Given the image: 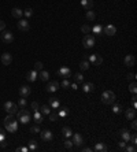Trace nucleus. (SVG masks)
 <instances>
[{"label":"nucleus","instance_id":"f8f14e48","mask_svg":"<svg viewBox=\"0 0 137 152\" xmlns=\"http://www.w3.org/2000/svg\"><path fill=\"white\" fill-rule=\"evenodd\" d=\"M0 60H1V63H3L4 66H10L11 62H12V55H11V53H8V52H4L3 55H1Z\"/></svg>","mask_w":137,"mask_h":152},{"label":"nucleus","instance_id":"473e14b6","mask_svg":"<svg viewBox=\"0 0 137 152\" xmlns=\"http://www.w3.org/2000/svg\"><path fill=\"white\" fill-rule=\"evenodd\" d=\"M18 107H19V108H26V107H27L26 97H21V99L18 100Z\"/></svg>","mask_w":137,"mask_h":152},{"label":"nucleus","instance_id":"c85d7f7f","mask_svg":"<svg viewBox=\"0 0 137 152\" xmlns=\"http://www.w3.org/2000/svg\"><path fill=\"white\" fill-rule=\"evenodd\" d=\"M37 77L41 79V81H48V79H49V73L45 71V70H41V71H38V75H37Z\"/></svg>","mask_w":137,"mask_h":152},{"label":"nucleus","instance_id":"72a5a7b5","mask_svg":"<svg viewBox=\"0 0 137 152\" xmlns=\"http://www.w3.org/2000/svg\"><path fill=\"white\" fill-rule=\"evenodd\" d=\"M92 31H93L95 34H97V36H99V34H101V33H103V26H101V25H95V26L92 27Z\"/></svg>","mask_w":137,"mask_h":152},{"label":"nucleus","instance_id":"de8ad7c7","mask_svg":"<svg viewBox=\"0 0 137 152\" xmlns=\"http://www.w3.org/2000/svg\"><path fill=\"white\" fill-rule=\"evenodd\" d=\"M38 131H40V127H38V125H34V126H32V127H30V133H33V134H36V133H38Z\"/></svg>","mask_w":137,"mask_h":152},{"label":"nucleus","instance_id":"dca6fc26","mask_svg":"<svg viewBox=\"0 0 137 152\" xmlns=\"http://www.w3.org/2000/svg\"><path fill=\"white\" fill-rule=\"evenodd\" d=\"M125 116H126L127 121H133V119H136V108H127L125 111Z\"/></svg>","mask_w":137,"mask_h":152},{"label":"nucleus","instance_id":"a878e982","mask_svg":"<svg viewBox=\"0 0 137 152\" xmlns=\"http://www.w3.org/2000/svg\"><path fill=\"white\" fill-rule=\"evenodd\" d=\"M27 148H29V151H32V152L37 151L38 149V142L36 140H30V141L27 142Z\"/></svg>","mask_w":137,"mask_h":152},{"label":"nucleus","instance_id":"1a4fd4ad","mask_svg":"<svg viewBox=\"0 0 137 152\" xmlns=\"http://www.w3.org/2000/svg\"><path fill=\"white\" fill-rule=\"evenodd\" d=\"M40 136H41V140H42V141H45V142L52 141V138H53L52 131L48 130V129H45V130H42V131L40 130Z\"/></svg>","mask_w":137,"mask_h":152},{"label":"nucleus","instance_id":"f3484780","mask_svg":"<svg viewBox=\"0 0 137 152\" xmlns=\"http://www.w3.org/2000/svg\"><path fill=\"white\" fill-rule=\"evenodd\" d=\"M30 93H32V89H30L27 85H22L21 88H19V94H21V97H27Z\"/></svg>","mask_w":137,"mask_h":152},{"label":"nucleus","instance_id":"4be33fe9","mask_svg":"<svg viewBox=\"0 0 137 152\" xmlns=\"http://www.w3.org/2000/svg\"><path fill=\"white\" fill-rule=\"evenodd\" d=\"M96 89L95 84H92V82H85L84 85H82V90H84L85 93H90V92H93V90Z\"/></svg>","mask_w":137,"mask_h":152},{"label":"nucleus","instance_id":"8fccbe9b","mask_svg":"<svg viewBox=\"0 0 137 152\" xmlns=\"http://www.w3.org/2000/svg\"><path fill=\"white\" fill-rule=\"evenodd\" d=\"M130 142H132V144H134V145L137 144V136H136V133L130 134Z\"/></svg>","mask_w":137,"mask_h":152},{"label":"nucleus","instance_id":"6ab92c4d","mask_svg":"<svg viewBox=\"0 0 137 152\" xmlns=\"http://www.w3.org/2000/svg\"><path fill=\"white\" fill-rule=\"evenodd\" d=\"M103 31H104L105 34H107V36H114V34H115L116 33V27L114 26V25H107V26L104 27V29H103Z\"/></svg>","mask_w":137,"mask_h":152},{"label":"nucleus","instance_id":"cd10ccee","mask_svg":"<svg viewBox=\"0 0 137 152\" xmlns=\"http://www.w3.org/2000/svg\"><path fill=\"white\" fill-rule=\"evenodd\" d=\"M0 147L5 148L7 147V141H5V131L0 129Z\"/></svg>","mask_w":137,"mask_h":152},{"label":"nucleus","instance_id":"7c9ffc66","mask_svg":"<svg viewBox=\"0 0 137 152\" xmlns=\"http://www.w3.org/2000/svg\"><path fill=\"white\" fill-rule=\"evenodd\" d=\"M38 110H41V114H42V115H48V114L51 112V107H49L48 104H44V105H41Z\"/></svg>","mask_w":137,"mask_h":152},{"label":"nucleus","instance_id":"09e8293b","mask_svg":"<svg viewBox=\"0 0 137 152\" xmlns=\"http://www.w3.org/2000/svg\"><path fill=\"white\" fill-rule=\"evenodd\" d=\"M30 107H32L33 111H38V108H40V105H38V103H37V101H33L32 104H30Z\"/></svg>","mask_w":137,"mask_h":152},{"label":"nucleus","instance_id":"9d476101","mask_svg":"<svg viewBox=\"0 0 137 152\" xmlns=\"http://www.w3.org/2000/svg\"><path fill=\"white\" fill-rule=\"evenodd\" d=\"M89 63H93L95 66H100L101 63H103L101 55H99V53H92L89 56Z\"/></svg>","mask_w":137,"mask_h":152},{"label":"nucleus","instance_id":"e433bc0d","mask_svg":"<svg viewBox=\"0 0 137 152\" xmlns=\"http://www.w3.org/2000/svg\"><path fill=\"white\" fill-rule=\"evenodd\" d=\"M48 118H49V121L51 122H56L58 121V118H59V115L56 114V112H49V114H48Z\"/></svg>","mask_w":137,"mask_h":152},{"label":"nucleus","instance_id":"6e6d98bb","mask_svg":"<svg viewBox=\"0 0 137 152\" xmlns=\"http://www.w3.org/2000/svg\"><path fill=\"white\" fill-rule=\"evenodd\" d=\"M93 149L92 148H88V147H85V148H82V152H92Z\"/></svg>","mask_w":137,"mask_h":152},{"label":"nucleus","instance_id":"c03bdc74","mask_svg":"<svg viewBox=\"0 0 137 152\" xmlns=\"http://www.w3.org/2000/svg\"><path fill=\"white\" fill-rule=\"evenodd\" d=\"M42 67H44V64H42L41 62H36V63H34V70H36V71H41Z\"/></svg>","mask_w":137,"mask_h":152},{"label":"nucleus","instance_id":"a19ab883","mask_svg":"<svg viewBox=\"0 0 137 152\" xmlns=\"http://www.w3.org/2000/svg\"><path fill=\"white\" fill-rule=\"evenodd\" d=\"M81 30H82V33L88 34V33H90V31H92V27H90L89 25H82V26H81Z\"/></svg>","mask_w":137,"mask_h":152},{"label":"nucleus","instance_id":"20e7f679","mask_svg":"<svg viewBox=\"0 0 137 152\" xmlns=\"http://www.w3.org/2000/svg\"><path fill=\"white\" fill-rule=\"evenodd\" d=\"M4 110L7 111V114H16V111L19 110V107H18V104H15V103H12V101H5L4 103Z\"/></svg>","mask_w":137,"mask_h":152},{"label":"nucleus","instance_id":"a211bd4d","mask_svg":"<svg viewBox=\"0 0 137 152\" xmlns=\"http://www.w3.org/2000/svg\"><path fill=\"white\" fill-rule=\"evenodd\" d=\"M92 149H93V151H96V152H107L108 147L105 145L104 142H96L95 147L92 148Z\"/></svg>","mask_w":137,"mask_h":152},{"label":"nucleus","instance_id":"4c0bfd02","mask_svg":"<svg viewBox=\"0 0 137 152\" xmlns=\"http://www.w3.org/2000/svg\"><path fill=\"white\" fill-rule=\"evenodd\" d=\"M129 90H130L133 94H136V92H137V84H136V81H133L132 84L129 85Z\"/></svg>","mask_w":137,"mask_h":152},{"label":"nucleus","instance_id":"0eeeda50","mask_svg":"<svg viewBox=\"0 0 137 152\" xmlns=\"http://www.w3.org/2000/svg\"><path fill=\"white\" fill-rule=\"evenodd\" d=\"M1 41L4 44H11L14 41V34L10 30H3V33H1Z\"/></svg>","mask_w":137,"mask_h":152},{"label":"nucleus","instance_id":"a18cd8bd","mask_svg":"<svg viewBox=\"0 0 137 152\" xmlns=\"http://www.w3.org/2000/svg\"><path fill=\"white\" fill-rule=\"evenodd\" d=\"M125 147H126V141H123V140H119V141H118V148H119V149H122V151H125Z\"/></svg>","mask_w":137,"mask_h":152},{"label":"nucleus","instance_id":"c9c22d12","mask_svg":"<svg viewBox=\"0 0 137 152\" xmlns=\"http://www.w3.org/2000/svg\"><path fill=\"white\" fill-rule=\"evenodd\" d=\"M79 68L84 71V70H88L89 68V60H82V62L79 63Z\"/></svg>","mask_w":137,"mask_h":152},{"label":"nucleus","instance_id":"5fc2aeb1","mask_svg":"<svg viewBox=\"0 0 137 152\" xmlns=\"http://www.w3.org/2000/svg\"><path fill=\"white\" fill-rule=\"evenodd\" d=\"M132 129H133L134 131H136V129H137V122L134 121V119H133V122H132Z\"/></svg>","mask_w":137,"mask_h":152},{"label":"nucleus","instance_id":"603ef678","mask_svg":"<svg viewBox=\"0 0 137 152\" xmlns=\"http://www.w3.org/2000/svg\"><path fill=\"white\" fill-rule=\"evenodd\" d=\"M127 79H130V81H134V79H136V74H134V73L127 74Z\"/></svg>","mask_w":137,"mask_h":152},{"label":"nucleus","instance_id":"f257e3e1","mask_svg":"<svg viewBox=\"0 0 137 152\" xmlns=\"http://www.w3.org/2000/svg\"><path fill=\"white\" fill-rule=\"evenodd\" d=\"M3 123H4V127H5V130L7 131H10V133H15V131H18V121L14 118L12 114H8V115L5 116Z\"/></svg>","mask_w":137,"mask_h":152},{"label":"nucleus","instance_id":"79ce46f5","mask_svg":"<svg viewBox=\"0 0 137 152\" xmlns=\"http://www.w3.org/2000/svg\"><path fill=\"white\" fill-rule=\"evenodd\" d=\"M125 151L126 152H136L137 148H136L134 144H130V145H126V147H125Z\"/></svg>","mask_w":137,"mask_h":152},{"label":"nucleus","instance_id":"37998d69","mask_svg":"<svg viewBox=\"0 0 137 152\" xmlns=\"http://www.w3.org/2000/svg\"><path fill=\"white\" fill-rule=\"evenodd\" d=\"M60 86H62V88H63V89H66V88H68V86H70V82H68V78H64L63 81H62V82H60Z\"/></svg>","mask_w":137,"mask_h":152},{"label":"nucleus","instance_id":"58836bf2","mask_svg":"<svg viewBox=\"0 0 137 152\" xmlns=\"http://www.w3.org/2000/svg\"><path fill=\"white\" fill-rule=\"evenodd\" d=\"M112 112H114V114H121L122 112V105L121 104H115L114 107H112Z\"/></svg>","mask_w":137,"mask_h":152},{"label":"nucleus","instance_id":"2f4dec72","mask_svg":"<svg viewBox=\"0 0 137 152\" xmlns=\"http://www.w3.org/2000/svg\"><path fill=\"white\" fill-rule=\"evenodd\" d=\"M68 114H70V110H68L67 107H62V108H60V111H59L58 115H59V116H62V118H66V116H67Z\"/></svg>","mask_w":137,"mask_h":152},{"label":"nucleus","instance_id":"393cba45","mask_svg":"<svg viewBox=\"0 0 137 152\" xmlns=\"http://www.w3.org/2000/svg\"><path fill=\"white\" fill-rule=\"evenodd\" d=\"M81 4L84 7L85 10H92V7H93V0H81Z\"/></svg>","mask_w":137,"mask_h":152},{"label":"nucleus","instance_id":"49530a36","mask_svg":"<svg viewBox=\"0 0 137 152\" xmlns=\"http://www.w3.org/2000/svg\"><path fill=\"white\" fill-rule=\"evenodd\" d=\"M23 15L26 16V18L32 16V15H33V10H32V8H26V10L23 11Z\"/></svg>","mask_w":137,"mask_h":152},{"label":"nucleus","instance_id":"4d7b16f0","mask_svg":"<svg viewBox=\"0 0 137 152\" xmlns=\"http://www.w3.org/2000/svg\"><path fill=\"white\" fill-rule=\"evenodd\" d=\"M70 86H71V88H73L74 90H75L77 88H78V86H77V82H73V84H70Z\"/></svg>","mask_w":137,"mask_h":152},{"label":"nucleus","instance_id":"2eb2a0df","mask_svg":"<svg viewBox=\"0 0 137 152\" xmlns=\"http://www.w3.org/2000/svg\"><path fill=\"white\" fill-rule=\"evenodd\" d=\"M123 63H125V66H127V67H133L134 63H136V58L133 55H126L125 59H123Z\"/></svg>","mask_w":137,"mask_h":152},{"label":"nucleus","instance_id":"c756f323","mask_svg":"<svg viewBox=\"0 0 137 152\" xmlns=\"http://www.w3.org/2000/svg\"><path fill=\"white\" fill-rule=\"evenodd\" d=\"M85 18L88 19V21H95L96 19V12L92 10H88L85 12Z\"/></svg>","mask_w":137,"mask_h":152},{"label":"nucleus","instance_id":"b1692460","mask_svg":"<svg viewBox=\"0 0 137 152\" xmlns=\"http://www.w3.org/2000/svg\"><path fill=\"white\" fill-rule=\"evenodd\" d=\"M11 15L14 16V18H16V19H21V16L23 15V11L21 10V8H12L11 10Z\"/></svg>","mask_w":137,"mask_h":152},{"label":"nucleus","instance_id":"7ed1b4c3","mask_svg":"<svg viewBox=\"0 0 137 152\" xmlns=\"http://www.w3.org/2000/svg\"><path fill=\"white\" fill-rule=\"evenodd\" d=\"M115 93L112 92V90H104L103 93H101V103L105 105H110L112 104L114 101H115Z\"/></svg>","mask_w":137,"mask_h":152},{"label":"nucleus","instance_id":"9b49d317","mask_svg":"<svg viewBox=\"0 0 137 152\" xmlns=\"http://www.w3.org/2000/svg\"><path fill=\"white\" fill-rule=\"evenodd\" d=\"M58 89H59V82L58 81H51V82H48L47 88H45V90L49 92V93H53V92H56Z\"/></svg>","mask_w":137,"mask_h":152},{"label":"nucleus","instance_id":"864d4df0","mask_svg":"<svg viewBox=\"0 0 137 152\" xmlns=\"http://www.w3.org/2000/svg\"><path fill=\"white\" fill-rule=\"evenodd\" d=\"M5 29V22L0 19V31H3Z\"/></svg>","mask_w":137,"mask_h":152},{"label":"nucleus","instance_id":"bb28decb","mask_svg":"<svg viewBox=\"0 0 137 152\" xmlns=\"http://www.w3.org/2000/svg\"><path fill=\"white\" fill-rule=\"evenodd\" d=\"M62 134H63L64 138H68V137L73 136V130L68 126H64V127H62Z\"/></svg>","mask_w":137,"mask_h":152},{"label":"nucleus","instance_id":"aec40b11","mask_svg":"<svg viewBox=\"0 0 137 152\" xmlns=\"http://www.w3.org/2000/svg\"><path fill=\"white\" fill-rule=\"evenodd\" d=\"M32 119L34 122H36L37 125H40V123H42V121H44V116H42V114L40 112V111H34V114H33Z\"/></svg>","mask_w":137,"mask_h":152},{"label":"nucleus","instance_id":"4468645a","mask_svg":"<svg viewBox=\"0 0 137 152\" xmlns=\"http://www.w3.org/2000/svg\"><path fill=\"white\" fill-rule=\"evenodd\" d=\"M18 29L22 31H27L29 29H30V25H29V22H27V19H19V22H18Z\"/></svg>","mask_w":137,"mask_h":152},{"label":"nucleus","instance_id":"423d86ee","mask_svg":"<svg viewBox=\"0 0 137 152\" xmlns=\"http://www.w3.org/2000/svg\"><path fill=\"white\" fill-rule=\"evenodd\" d=\"M73 145L74 147H81L82 144L85 142V138L81 133H73Z\"/></svg>","mask_w":137,"mask_h":152},{"label":"nucleus","instance_id":"3c124183","mask_svg":"<svg viewBox=\"0 0 137 152\" xmlns=\"http://www.w3.org/2000/svg\"><path fill=\"white\" fill-rule=\"evenodd\" d=\"M16 152H29V148L27 147H18L16 148Z\"/></svg>","mask_w":137,"mask_h":152},{"label":"nucleus","instance_id":"ddd939ff","mask_svg":"<svg viewBox=\"0 0 137 152\" xmlns=\"http://www.w3.org/2000/svg\"><path fill=\"white\" fill-rule=\"evenodd\" d=\"M118 136L121 137L123 141L130 142V133H129V130H127V129H121V130L118 131Z\"/></svg>","mask_w":137,"mask_h":152},{"label":"nucleus","instance_id":"6e6552de","mask_svg":"<svg viewBox=\"0 0 137 152\" xmlns=\"http://www.w3.org/2000/svg\"><path fill=\"white\" fill-rule=\"evenodd\" d=\"M56 74H58L59 77H63V78H70V77H71V70H70V67H67V66H62V67L58 70Z\"/></svg>","mask_w":137,"mask_h":152},{"label":"nucleus","instance_id":"f704fd0d","mask_svg":"<svg viewBox=\"0 0 137 152\" xmlns=\"http://www.w3.org/2000/svg\"><path fill=\"white\" fill-rule=\"evenodd\" d=\"M63 145H64V148H66V149H68V151H70V149H73V141H70V140H67V138H64V141H63Z\"/></svg>","mask_w":137,"mask_h":152},{"label":"nucleus","instance_id":"f03ea898","mask_svg":"<svg viewBox=\"0 0 137 152\" xmlns=\"http://www.w3.org/2000/svg\"><path fill=\"white\" fill-rule=\"evenodd\" d=\"M16 116H18V121L21 122L22 125H26V123L32 121V115L26 108H19L16 111Z\"/></svg>","mask_w":137,"mask_h":152},{"label":"nucleus","instance_id":"39448f33","mask_svg":"<svg viewBox=\"0 0 137 152\" xmlns=\"http://www.w3.org/2000/svg\"><path fill=\"white\" fill-rule=\"evenodd\" d=\"M82 45H84L85 48H92L93 45H95V37L92 36V34H85L84 38H82Z\"/></svg>","mask_w":137,"mask_h":152},{"label":"nucleus","instance_id":"5701e85b","mask_svg":"<svg viewBox=\"0 0 137 152\" xmlns=\"http://www.w3.org/2000/svg\"><path fill=\"white\" fill-rule=\"evenodd\" d=\"M48 105H49L51 108H59L60 101H59L58 97H51V99L48 100Z\"/></svg>","mask_w":137,"mask_h":152},{"label":"nucleus","instance_id":"412c9836","mask_svg":"<svg viewBox=\"0 0 137 152\" xmlns=\"http://www.w3.org/2000/svg\"><path fill=\"white\" fill-rule=\"evenodd\" d=\"M37 75H38V71L36 70H32V71H27L26 73V79L29 82H34L37 79Z\"/></svg>","mask_w":137,"mask_h":152},{"label":"nucleus","instance_id":"ea45409f","mask_svg":"<svg viewBox=\"0 0 137 152\" xmlns=\"http://www.w3.org/2000/svg\"><path fill=\"white\" fill-rule=\"evenodd\" d=\"M74 81H75V82H82V81H84L82 74H81V73H75V74H74Z\"/></svg>","mask_w":137,"mask_h":152}]
</instances>
